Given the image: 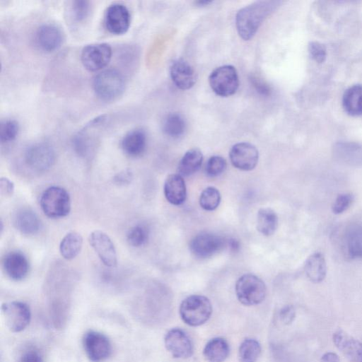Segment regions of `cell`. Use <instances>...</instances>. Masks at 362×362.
I'll use <instances>...</instances> for the list:
<instances>
[{
    "label": "cell",
    "instance_id": "obj_1",
    "mask_svg": "<svg viewBox=\"0 0 362 362\" xmlns=\"http://www.w3.org/2000/svg\"><path fill=\"white\" fill-rule=\"evenodd\" d=\"M280 4L279 1H258L239 10L235 17L239 35L245 40L252 38L264 19Z\"/></svg>",
    "mask_w": 362,
    "mask_h": 362
},
{
    "label": "cell",
    "instance_id": "obj_2",
    "mask_svg": "<svg viewBox=\"0 0 362 362\" xmlns=\"http://www.w3.org/2000/svg\"><path fill=\"white\" fill-rule=\"evenodd\" d=\"M179 312L185 324L197 327L203 325L210 318L212 305L207 297L192 295L182 301Z\"/></svg>",
    "mask_w": 362,
    "mask_h": 362
},
{
    "label": "cell",
    "instance_id": "obj_3",
    "mask_svg": "<svg viewBox=\"0 0 362 362\" xmlns=\"http://www.w3.org/2000/svg\"><path fill=\"white\" fill-rule=\"evenodd\" d=\"M93 87L101 100L112 101L119 98L124 90L125 81L117 69H108L98 74L93 79Z\"/></svg>",
    "mask_w": 362,
    "mask_h": 362
},
{
    "label": "cell",
    "instance_id": "obj_4",
    "mask_svg": "<svg viewBox=\"0 0 362 362\" xmlns=\"http://www.w3.org/2000/svg\"><path fill=\"white\" fill-rule=\"evenodd\" d=\"M40 203L44 214L52 218L66 216L71 210L69 194L60 187L52 186L46 189L41 195Z\"/></svg>",
    "mask_w": 362,
    "mask_h": 362
},
{
    "label": "cell",
    "instance_id": "obj_5",
    "mask_svg": "<svg viewBox=\"0 0 362 362\" xmlns=\"http://www.w3.org/2000/svg\"><path fill=\"white\" fill-rule=\"evenodd\" d=\"M235 293L243 305L250 306L262 303L267 293L264 282L252 274L241 276L235 284Z\"/></svg>",
    "mask_w": 362,
    "mask_h": 362
},
{
    "label": "cell",
    "instance_id": "obj_6",
    "mask_svg": "<svg viewBox=\"0 0 362 362\" xmlns=\"http://www.w3.org/2000/svg\"><path fill=\"white\" fill-rule=\"evenodd\" d=\"M213 91L221 97L234 94L239 86V78L235 68L224 65L214 69L209 78Z\"/></svg>",
    "mask_w": 362,
    "mask_h": 362
},
{
    "label": "cell",
    "instance_id": "obj_7",
    "mask_svg": "<svg viewBox=\"0 0 362 362\" xmlns=\"http://www.w3.org/2000/svg\"><path fill=\"white\" fill-rule=\"evenodd\" d=\"M1 313L6 327L14 333L24 330L30 322V309L28 304L22 301L3 303Z\"/></svg>",
    "mask_w": 362,
    "mask_h": 362
},
{
    "label": "cell",
    "instance_id": "obj_8",
    "mask_svg": "<svg viewBox=\"0 0 362 362\" xmlns=\"http://www.w3.org/2000/svg\"><path fill=\"white\" fill-rule=\"evenodd\" d=\"M84 351L92 362H103L109 358L112 353V344L104 334L89 330L82 339Z\"/></svg>",
    "mask_w": 362,
    "mask_h": 362
},
{
    "label": "cell",
    "instance_id": "obj_9",
    "mask_svg": "<svg viewBox=\"0 0 362 362\" xmlns=\"http://www.w3.org/2000/svg\"><path fill=\"white\" fill-rule=\"evenodd\" d=\"M112 57V48L107 43L91 44L86 46L81 55L83 66L90 71L105 68Z\"/></svg>",
    "mask_w": 362,
    "mask_h": 362
},
{
    "label": "cell",
    "instance_id": "obj_10",
    "mask_svg": "<svg viewBox=\"0 0 362 362\" xmlns=\"http://www.w3.org/2000/svg\"><path fill=\"white\" fill-rule=\"evenodd\" d=\"M25 160L31 169L45 171L50 168L55 161V153L47 143L40 142L30 146L25 151Z\"/></svg>",
    "mask_w": 362,
    "mask_h": 362
},
{
    "label": "cell",
    "instance_id": "obj_11",
    "mask_svg": "<svg viewBox=\"0 0 362 362\" xmlns=\"http://www.w3.org/2000/svg\"><path fill=\"white\" fill-rule=\"evenodd\" d=\"M164 343L166 349L176 358H189L194 351L192 342L180 328H173L165 335Z\"/></svg>",
    "mask_w": 362,
    "mask_h": 362
},
{
    "label": "cell",
    "instance_id": "obj_12",
    "mask_svg": "<svg viewBox=\"0 0 362 362\" xmlns=\"http://www.w3.org/2000/svg\"><path fill=\"white\" fill-rule=\"evenodd\" d=\"M88 243L105 266H117L116 249L107 234L101 230H94L88 236Z\"/></svg>",
    "mask_w": 362,
    "mask_h": 362
},
{
    "label": "cell",
    "instance_id": "obj_13",
    "mask_svg": "<svg viewBox=\"0 0 362 362\" xmlns=\"http://www.w3.org/2000/svg\"><path fill=\"white\" fill-rule=\"evenodd\" d=\"M226 243L221 236L202 233L193 238L189 244L191 252L199 258H206L220 251Z\"/></svg>",
    "mask_w": 362,
    "mask_h": 362
},
{
    "label": "cell",
    "instance_id": "obj_14",
    "mask_svg": "<svg viewBox=\"0 0 362 362\" xmlns=\"http://www.w3.org/2000/svg\"><path fill=\"white\" fill-rule=\"evenodd\" d=\"M232 165L242 170H251L255 168L259 158L257 148L247 142L235 144L232 146L229 153Z\"/></svg>",
    "mask_w": 362,
    "mask_h": 362
},
{
    "label": "cell",
    "instance_id": "obj_15",
    "mask_svg": "<svg viewBox=\"0 0 362 362\" xmlns=\"http://www.w3.org/2000/svg\"><path fill=\"white\" fill-rule=\"evenodd\" d=\"M131 16L128 8L122 4L110 5L105 16V25L107 30L115 35L125 33L130 25Z\"/></svg>",
    "mask_w": 362,
    "mask_h": 362
},
{
    "label": "cell",
    "instance_id": "obj_16",
    "mask_svg": "<svg viewBox=\"0 0 362 362\" xmlns=\"http://www.w3.org/2000/svg\"><path fill=\"white\" fill-rule=\"evenodd\" d=\"M105 120L104 115L93 119L74 136L73 144L78 154L85 156L88 152L94 143V135L100 133V129H102Z\"/></svg>",
    "mask_w": 362,
    "mask_h": 362
},
{
    "label": "cell",
    "instance_id": "obj_17",
    "mask_svg": "<svg viewBox=\"0 0 362 362\" xmlns=\"http://www.w3.org/2000/svg\"><path fill=\"white\" fill-rule=\"evenodd\" d=\"M336 347L351 362H362V343L342 329L333 333Z\"/></svg>",
    "mask_w": 362,
    "mask_h": 362
},
{
    "label": "cell",
    "instance_id": "obj_18",
    "mask_svg": "<svg viewBox=\"0 0 362 362\" xmlns=\"http://www.w3.org/2000/svg\"><path fill=\"white\" fill-rule=\"evenodd\" d=\"M35 42L42 51L52 52L58 49L63 42L61 30L51 24L40 26L35 33Z\"/></svg>",
    "mask_w": 362,
    "mask_h": 362
},
{
    "label": "cell",
    "instance_id": "obj_19",
    "mask_svg": "<svg viewBox=\"0 0 362 362\" xmlns=\"http://www.w3.org/2000/svg\"><path fill=\"white\" fill-rule=\"evenodd\" d=\"M170 73L172 81L181 90L191 88L196 82L193 68L184 60L174 62L170 66Z\"/></svg>",
    "mask_w": 362,
    "mask_h": 362
},
{
    "label": "cell",
    "instance_id": "obj_20",
    "mask_svg": "<svg viewBox=\"0 0 362 362\" xmlns=\"http://www.w3.org/2000/svg\"><path fill=\"white\" fill-rule=\"evenodd\" d=\"M343 244L349 258H362V226L358 223L348 226L344 233Z\"/></svg>",
    "mask_w": 362,
    "mask_h": 362
},
{
    "label": "cell",
    "instance_id": "obj_21",
    "mask_svg": "<svg viewBox=\"0 0 362 362\" xmlns=\"http://www.w3.org/2000/svg\"><path fill=\"white\" fill-rule=\"evenodd\" d=\"M6 274L13 280L23 279L28 274L29 263L26 257L20 252L8 253L4 260Z\"/></svg>",
    "mask_w": 362,
    "mask_h": 362
},
{
    "label": "cell",
    "instance_id": "obj_22",
    "mask_svg": "<svg viewBox=\"0 0 362 362\" xmlns=\"http://www.w3.org/2000/svg\"><path fill=\"white\" fill-rule=\"evenodd\" d=\"M164 194L173 205L182 204L186 199L187 191L183 177L179 174L168 175L164 184Z\"/></svg>",
    "mask_w": 362,
    "mask_h": 362
},
{
    "label": "cell",
    "instance_id": "obj_23",
    "mask_svg": "<svg viewBox=\"0 0 362 362\" xmlns=\"http://www.w3.org/2000/svg\"><path fill=\"white\" fill-rule=\"evenodd\" d=\"M146 146V134L141 129L129 131L123 137L121 146L128 156L136 157L141 155Z\"/></svg>",
    "mask_w": 362,
    "mask_h": 362
},
{
    "label": "cell",
    "instance_id": "obj_24",
    "mask_svg": "<svg viewBox=\"0 0 362 362\" xmlns=\"http://www.w3.org/2000/svg\"><path fill=\"white\" fill-rule=\"evenodd\" d=\"M15 227L22 233L33 235L36 233L41 227L38 216L30 209H21L13 217Z\"/></svg>",
    "mask_w": 362,
    "mask_h": 362
},
{
    "label": "cell",
    "instance_id": "obj_25",
    "mask_svg": "<svg viewBox=\"0 0 362 362\" xmlns=\"http://www.w3.org/2000/svg\"><path fill=\"white\" fill-rule=\"evenodd\" d=\"M229 352L228 341L222 337H214L204 346L203 355L208 362H223Z\"/></svg>",
    "mask_w": 362,
    "mask_h": 362
},
{
    "label": "cell",
    "instance_id": "obj_26",
    "mask_svg": "<svg viewBox=\"0 0 362 362\" xmlns=\"http://www.w3.org/2000/svg\"><path fill=\"white\" fill-rule=\"evenodd\" d=\"M305 272L313 283L322 281L326 276L327 265L323 255L315 252L311 255L305 264Z\"/></svg>",
    "mask_w": 362,
    "mask_h": 362
},
{
    "label": "cell",
    "instance_id": "obj_27",
    "mask_svg": "<svg viewBox=\"0 0 362 362\" xmlns=\"http://www.w3.org/2000/svg\"><path fill=\"white\" fill-rule=\"evenodd\" d=\"M342 105L347 114L362 115V85H354L346 89L343 95Z\"/></svg>",
    "mask_w": 362,
    "mask_h": 362
},
{
    "label": "cell",
    "instance_id": "obj_28",
    "mask_svg": "<svg viewBox=\"0 0 362 362\" xmlns=\"http://www.w3.org/2000/svg\"><path fill=\"white\" fill-rule=\"evenodd\" d=\"M203 155L198 148H192L187 151L178 165V174L182 176H189L197 172L202 165Z\"/></svg>",
    "mask_w": 362,
    "mask_h": 362
},
{
    "label": "cell",
    "instance_id": "obj_29",
    "mask_svg": "<svg viewBox=\"0 0 362 362\" xmlns=\"http://www.w3.org/2000/svg\"><path fill=\"white\" fill-rule=\"evenodd\" d=\"M83 245V238L77 232L67 233L59 245L61 255L66 259L75 258L80 252Z\"/></svg>",
    "mask_w": 362,
    "mask_h": 362
},
{
    "label": "cell",
    "instance_id": "obj_30",
    "mask_svg": "<svg viewBox=\"0 0 362 362\" xmlns=\"http://www.w3.org/2000/svg\"><path fill=\"white\" fill-rule=\"evenodd\" d=\"M278 226V216L270 208H262L257 216V229L264 235H271Z\"/></svg>",
    "mask_w": 362,
    "mask_h": 362
},
{
    "label": "cell",
    "instance_id": "obj_31",
    "mask_svg": "<svg viewBox=\"0 0 362 362\" xmlns=\"http://www.w3.org/2000/svg\"><path fill=\"white\" fill-rule=\"evenodd\" d=\"M336 154L339 160L349 165H362V146L355 144H339Z\"/></svg>",
    "mask_w": 362,
    "mask_h": 362
},
{
    "label": "cell",
    "instance_id": "obj_32",
    "mask_svg": "<svg viewBox=\"0 0 362 362\" xmlns=\"http://www.w3.org/2000/svg\"><path fill=\"white\" fill-rule=\"evenodd\" d=\"M261 345L258 341L252 338L244 339L239 347L240 362H256L261 354Z\"/></svg>",
    "mask_w": 362,
    "mask_h": 362
},
{
    "label": "cell",
    "instance_id": "obj_33",
    "mask_svg": "<svg viewBox=\"0 0 362 362\" xmlns=\"http://www.w3.org/2000/svg\"><path fill=\"white\" fill-rule=\"evenodd\" d=\"M185 130V122L182 117L177 113L168 115L163 122V131L170 136L178 137Z\"/></svg>",
    "mask_w": 362,
    "mask_h": 362
},
{
    "label": "cell",
    "instance_id": "obj_34",
    "mask_svg": "<svg viewBox=\"0 0 362 362\" xmlns=\"http://www.w3.org/2000/svg\"><path fill=\"white\" fill-rule=\"evenodd\" d=\"M221 202V194L218 189L214 187H208L200 194L199 204L206 211L216 209Z\"/></svg>",
    "mask_w": 362,
    "mask_h": 362
},
{
    "label": "cell",
    "instance_id": "obj_35",
    "mask_svg": "<svg viewBox=\"0 0 362 362\" xmlns=\"http://www.w3.org/2000/svg\"><path fill=\"white\" fill-rule=\"evenodd\" d=\"M148 239V230L142 225H137L129 229L127 240L133 247H141L146 244Z\"/></svg>",
    "mask_w": 362,
    "mask_h": 362
},
{
    "label": "cell",
    "instance_id": "obj_36",
    "mask_svg": "<svg viewBox=\"0 0 362 362\" xmlns=\"http://www.w3.org/2000/svg\"><path fill=\"white\" fill-rule=\"evenodd\" d=\"M19 131L18 123L13 119H6L1 123L0 139L2 143H7L14 140Z\"/></svg>",
    "mask_w": 362,
    "mask_h": 362
},
{
    "label": "cell",
    "instance_id": "obj_37",
    "mask_svg": "<svg viewBox=\"0 0 362 362\" xmlns=\"http://www.w3.org/2000/svg\"><path fill=\"white\" fill-rule=\"evenodd\" d=\"M90 4L87 1H74L71 2V16L76 22L83 21L88 16Z\"/></svg>",
    "mask_w": 362,
    "mask_h": 362
},
{
    "label": "cell",
    "instance_id": "obj_38",
    "mask_svg": "<svg viewBox=\"0 0 362 362\" xmlns=\"http://www.w3.org/2000/svg\"><path fill=\"white\" fill-rule=\"evenodd\" d=\"M226 165V161L223 157L214 156L207 161L206 173L209 177H216L225 170Z\"/></svg>",
    "mask_w": 362,
    "mask_h": 362
},
{
    "label": "cell",
    "instance_id": "obj_39",
    "mask_svg": "<svg viewBox=\"0 0 362 362\" xmlns=\"http://www.w3.org/2000/svg\"><path fill=\"white\" fill-rule=\"evenodd\" d=\"M354 197L349 193L339 194L335 199L332 209L334 214H339L346 211L351 205Z\"/></svg>",
    "mask_w": 362,
    "mask_h": 362
},
{
    "label": "cell",
    "instance_id": "obj_40",
    "mask_svg": "<svg viewBox=\"0 0 362 362\" xmlns=\"http://www.w3.org/2000/svg\"><path fill=\"white\" fill-rule=\"evenodd\" d=\"M310 57L317 63H322L326 58L325 47L318 42H311L308 45Z\"/></svg>",
    "mask_w": 362,
    "mask_h": 362
},
{
    "label": "cell",
    "instance_id": "obj_41",
    "mask_svg": "<svg viewBox=\"0 0 362 362\" xmlns=\"http://www.w3.org/2000/svg\"><path fill=\"white\" fill-rule=\"evenodd\" d=\"M20 362H44V359L40 351L31 348L22 353Z\"/></svg>",
    "mask_w": 362,
    "mask_h": 362
},
{
    "label": "cell",
    "instance_id": "obj_42",
    "mask_svg": "<svg viewBox=\"0 0 362 362\" xmlns=\"http://www.w3.org/2000/svg\"><path fill=\"white\" fill-rule=\"evenodd\" d=\"M296 317V310L293 305H287L279 311V319L284 325H290Z\"/></svg>",
    "mask_w": 362,
    "mask_h": 362
},
{
    "label": "cell",
    "instance_id": "obj_43",
    "mask_svg": "<svg viewBox=\"0 0 362 362\" xmlns=\"http://www.w3.org/2000/svg\"><path fill=\"white\" fill-rule=\"evenodd\" d=\"M14 191V185L7 177H1L0 179V192L1 196L10 197Z\"/></svg>",
    "mask_w": 362,
    "mask_h": 362
},
{
    "label": "cell",
    "instance_id": "obj_44",
    "mask_svg": "<svg viewBox=\"0 0 362 362\" xmlns=\"http://www.w3.org/2000/svg\"><path fill=\"white\" fill-rule=\"evenodd\" d=\"M132 178L133 175L130 171L124 170L117 174L114 177V180L117 184L124 185L131 182Z\"/></svg>",
    "mask_w": 362,
    "mask_h": 362
},
{
    "label": "cell",
    "instance_id": "obj_45",
    "mask_svg": "<svg viewBox=\"0 0 362 362\" xmlns=\"http://www.w3.org/2000/svg\"><path fill=\"white\" fill-rule=\"evenodd\" d=\"M251 81L253 83V85L255 86V87L256 88V89L262 93V94H268L269 92V87L265 85L264 83H262L261 81H259L258 78H255V77H252L251 78Z\"/></svg>",
    "mask_w": 362,
    "mask_h": 362
},
{
    "label": "cell",
    "instance_id": "obj_46",
    "mask_svg": "<svg viewBox=\"0 0 362 362\" xmlns=\"http://www.w3.org/2000/svg\"><path fill=\"white\" fill-rule=\"evenodd\" d=\"M320 362H340V360L337 354L329 351L322 356Z\"/></svg>",
    "mask_w": 362,
    "mask_h": 362
},
{
    "label": "cell",
    "instance_id": "obj_47",
    "mask_svg": "<svg viewBox=\"0 0 362 362\" xmlns=\"http://www.w3.org/2000/svg\"><path fill=\"white\" fill-rule=\"evenodd\" d=\"M228 245L233 251H237L239 249V243L235 239L228 240Z\"/></svg>",
    "mask_w": 362,
    "mask_h": 362
},
{
    "label": "cell",
    "instance_id": "obj_48",
    "mask_svg": "<svg viewBox=\"0 0 362 362\" xmlns=\"http://www.w3.org/2000/svg\"><path fill=\"white\" fill-rule=\"evenodd\" d=\"M211 1H206V0H203V1H198L196 2V4H197L199 6H202V5H207L208 4L211 3Z\"/></svg>",
    "mask_w": 362,
    "mask_h": 362
}]
</instances>
